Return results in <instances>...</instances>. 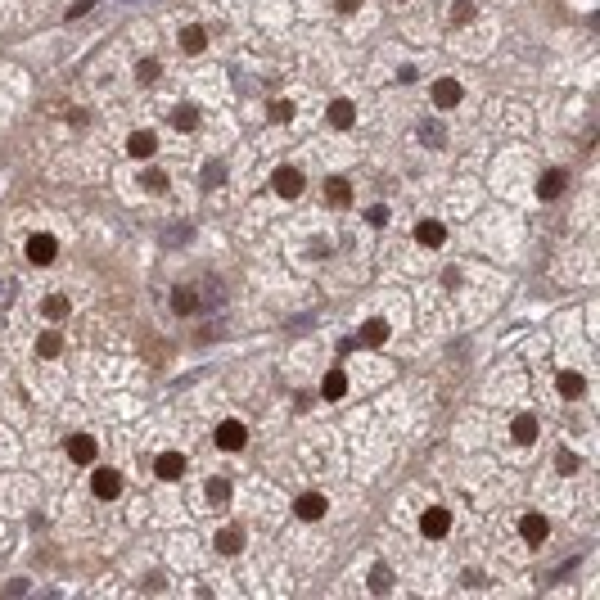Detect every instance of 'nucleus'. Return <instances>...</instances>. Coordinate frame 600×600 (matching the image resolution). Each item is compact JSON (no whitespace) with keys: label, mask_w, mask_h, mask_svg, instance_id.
I'll return each instance as SVG.
<instances>
[{"label":"nucleus","mask_w":600,"mask_h":600,"mask_svg":"<svg viewBox=\"0 0 600 600\" xmlns=\"http://www.w3.org/2000/svg\"><path fill=\"white\" fill-rule=\"evenodd\" d=\"M91 492L100 497V501H113V497L122 492V474L108 470V465H95V474H91Z\"/></svg>","instance_id":"nucleus-1"},{"label":"nucleus","mask_w":600,"mask_h":600,"mask_svg":"<svg viewBox=\"0 0 600 600\" xmlns=\"http://www.w3.org/2000/svg\"><path fill=\"white\" fill-rule=\"evenodd\" d=\"M302 190H307V176L298 167H276V194L280 199H298Z\"/></svg>","instance_id":"nucleus-2"},{"label":"nucleus","mask_w":600,"mask_h":600,"mask_svg":"<svg viewBox=\"0 0 600 600\" xmlns=\"http://www.w3.org/2000/svg\"><path fill=\"white\" fill-rule=\"evenodd\" d=\"M55 257H59V239L55 235H32L28 239V262L32 266H50Z\"/></svg>","instance_id":"nucleus-3"},{"label":"nucleus","mask_w":600,"mask_h":600,"mask_svg":"<svg viewBox=\"0 0 600 600\" xmlns=\"http://www.w3.org/2000/svg\"><path fill=\"white\" fill-rule=\"evenodd\" d=\"M244 443H249V429H244L239 420H222V424H217V447H222V451H239Z\"/></svg>","instance_id":"nucleus-4"},{"label":"nucleus","mask_w":600,"mask_h":600,"mask_svg":"<svg viewBox=\"0 0 600 600\" xmlns=\"http://www.w3.org/2000/svg\"><path fill=\"white\" fill-rule=\"evenodd\" d=\"M447 528H451V514H447L443 506H429V510L420 514V533L434 537V542H438V537H447Z\"/></svg>","instance_id":"nucleus-5"},{"label":"nucleus","mask_w":600,"mask_h":600,"mask_svg":"<svg viewBox=\"0 0 600 600\" xmlns=\"http://www.w3.org/2000/svg\"><path fill=\"white\" fill-rule=\"evenodd\" d=\"M68 456L77 460V465H95L100 447H95V438H91V434H72V438H68Z\"/></svg>","instance_id":"nucleus-6"},{"label":"nucleus","mask_w":600,"mask_h":600,"mask_svg":"<svg viewBox=\"0 0 600 600\" xmlns=\"http://www.w3.org/2000/svg\"><path fill=\"white\" fill-rule=\"evenodd\" d=\"M171 307H176L181 316H194V312H203V289H171Z\"/></svg>","instance_id":"nucleus-7"},{"label":"nucleus","mask_w":600,"mask_h":600,"mask_svg":"<svg viewBox=\"0 0 600 600\" xmlns=\"http://www.w3.org/2000/svg\"><path fill=\"white\" fill-rule=\"evenodd\" d=\"M388 334H393V329H388V321H384V316H370V321L361 325V339H357V343H366V348H384V343H388Z\"/></svg>","instance_id":"nucleus-8"},{"label":"nucleus","mask_w":600,"mask_h":600,"mask_svg":"<svg viewBox=\"0 0 600 600\" xmlns=\"http://www.w3.org/2000/svg\"><path fill=\"white\" fill-rule=\"evenodd\" d=\"M460 100H465V86H460V81L443 77V81L434 86V104H438V108H456Z\"/></svg>","instance_id":"nucleus-9"},{"label":"nucleus","mask_w":600,"mask_h":600,"mask_svg":"<svg viewBox=\"0 0 600 600\" xmlns=\"http://www.w3.org/2000/svg\"><path fill=\"white\" fill-rule=\"evenodd\" d=\"M293 514H298V519H307V523L321 519V514H325V497H321V492H302L298 501H293Z\"/></svg>","instance_id":"nucleus-10"},{"label":"nucleus","mask_w":600,"mask_h":600,"mask_svg":"<svg viewBox=\"0 0 600 600\" xmlns=\"http://www.w3.org/2000/svg\"><path fill=\"white\" fill-rule=\"evenodd\" d=\"M154 474L158 479H181V474H186V456H181V451H163V456L154 460Z\"/></svg>","instance_id":"nucleus-11"},{"label":"nucleus","mask_w":600,"mask_h":600,"mask_svg":"<svg viewBox=\"0 0 600 600\" xmlns=\"http://www.w3.org/2000/svg\"><path fill=\"white\" fill-rule=\"evenodd\" d=\"M325 203H329V208H348V203H352L348 176H329V181H325Z\"/></svg>","instance_id":"nucleus-12"},{"label":"nucleus","mask_w":600,"mask_h":600,"mask_svg":"<svg viewBox=\"0 0 600 600\" xmlns=\"http://www.w3.org/2000/svg\"><path fill=\"white\" fill-rule=\"evenodd\" d=\"M519 537L528 546H542L546 542V519H542V514H523V519H519Z\"/></svg>","instance_id":"nucleus-13"},{"label":"nucleus","mask_w":600,"mask_h":600,"mask_svg":"<svg viewBox=\"0 0 600 600\" xmlns=\"http://www.w3.org/2000/svg\"><path fill=\"white\" fill-rule=\"evenodd\" d=\"M415 239H420L424 249H443L447 226H443V222H420V226H415Z\"/></svg>","instance_id":"nucleus-14"},{"label":"nucleus","mask_w":600,"mask_h":600,"mask_svg":"<svg viewBox=\"0 0 600 600\" xmlns=\"http://www.w3.org/2000/svg\"><path fill=\"white\" fill-rule=\"evenodd\" d=\"M352 122H357V108H352V100H334V104H329V127L348 131Z\"/></svg>","instance_id":"nucleus-15"},{"label":"nucleus","mask_w":600,"mask_h":600,"mask_svg":"<svg viewBox=\"0 0 600 600\" xmlns=\"http://www.w3.org/2000/svg\"><path fill=\"white\" fill-rule=\"evenodd\" d=\"M154 149H158V136H154V131H136V136L127 140V154H131V158H149Z\"/></svg>","instance_id":"nucleus-16"},{"label":"nucleus","mask_w":600,"mask_h":600,"mask_svg":"<svg viewBox=\"0 0 600 600\" xmlns=\"http://www.w3.org/2000/svg\"><path fill=\"white\" fill-rule=\"evenodd\" d=\"M203 45H208V32L199 28V23H190V28H181V50H186V55H199Z\"/></svg>","instance_id":"nucleus-17"},{"label":"nucleus","mask_w":600,"mask_h":600,"mask_svg":"<svg viewBox=\"0 0 600 600\" xmlns=\"http://www.w3.org/2000/svg\"><path fill=\"white\" fill-rule=\"evenodd\" d=\"M555 388H560V397H582V375L578 370H560V379H555Z\"/></svg>","instance_id":"nucleus-18"},{"label":"nucleus","mask_w":600,"mask_h":600,"mask_svg":"<svg viewBox=\"0 0 600 600\" xmlns=\"http://www.w3.org/2000/svg\"><path fill=\"white\" fill-rule=\"evenodd\" d=\"M560 190H565V167H550L542 176V186H537V194H542V199H555Z\"/></svg>","instance_id":"nucleus-19"},{"label":"nucleus","mask_w":600,"mask_h":600,"mask_svg":"<svg viewBox=\"0 0 600 600\" xmlns=\"http://www.w3.org/2000/svg\"><path fill=\"white\" fill-rule=\"evenodd\" d=\"M217 550H222V555L244 550V528H222V533H217Z\"/></svg>","instance_id":"nucleus-20"},{"label":"nucleus","mask_w":600,"mask_h":600,"mask_svg":"<svg viewBox=\"0 0 600 600\" xmlns=\"http://www.w3.org/2000/svg\"><path fill=\"white\" fill-rule=\"evenodd\" d=\"M68 312H72V307H68V298H64V293H50V298L41 302V316H45V321H64Z\"/></svg>","instance_id":"nucleus-21"},{"label":"nucleus","mask_w":600,"mask_h":600,"mask_svg":"<svg viewBox=\"0 0 600 600\" xmlns=\"http://www.w3.org/2000/svg\"><path fill=\"white\" fill-rule=\"evenodd\" d=\"M510 434H514V443H533V438H537V420H533V415H514Z\"/></svg>","instance_id":"nucleus-22"},{"label":"nucleus","mask_w":600,"mask_h":600,"mask_svg":"<svg viewBox=\"0 0 600 600\" xmlns=\"http://www.w3.org/2000/svg\"><path fill=\"white\" fill-rule=\"evenodd\" d=\"M171 127H176V131H194V127H199V113H194L190 104L171 108Z\"/></svg>","instance_id":"nucleus-23"},{"label":"nucleus","mask_w":600,"mask_h":600,"mask_svg":"<svg viewBox=\"0 0 600 600\" xmlns=\"http://www.w3.org/2000/svg\"><path fill=\"white\" fill-rule=\"evenodd\" d=\"M321 393H325L329 402H339L343 393H348V379H343V370H329V375H325V388H321Z\"/></svg>","instance_id":"nucleus-24"},{"label":"nucleus","mask_w":600,"mask_h":600,"mask_svg":"<svg viewBox=\"0 0 600 600\" xmlns=\"http://www.w3.org/2000/svg\"><path fill=\"white\" fill-rule=\"evenodd\" d=\"M36 352H41V357H59V352H64V339H59L55 329H50V334L36 339Z\"/></svg>","instance_id":"nucleus-25"},{"label":"nucleus","mask_w":600,"mask_h":600,"mask_svg":"<svg viewBox=\"0 0 600 600\" xmlns=\"http://www.w3.org/2000/svg\"><path fill=\"white\" fill-rule=\"evenodd\" d=\"M555 470H560V474H578V451H565V447H560V451H555Z\"/></svg>","instance_id":"nucleus-26"},{"label":"nucleus","mask_w":600,"mask_h":600,"mask_svg":"<svg viewBox=\"0 0 600 600\" xmlns=\"http://www.w3.org/2000/svg\"><path fill=\"white\" fill-rule=\"evenodd\" d=\"M140 181H145V190H154V194H158V190H167V171H158V167H149Z\"/></svg>","instance_id":"nucleus-27"},{"label":"nucleus","mask_w":600,"mask_h":600,"mask_svg":"<svg viewBox=\"0 0 600 600\" xmlns=\"http://www.w3.org/2000/svg\"><path fill=\"white\" fill-rule=\"evenodd\" d=\"M388 587H393V573H388L384 565L370 569V591H388Z\"/></svg>","instance_id":"nucleus-28"},{"label":"nucleus","mask_w":600,"mask_h":600,"mask_svg":"<svg viewBox=\"0 0 600 600\" xmlns=\"http://www.w3.org/2000/svg\"><path fill=\"white\" fill-rule=\"evenodd\" d=\"M226 497H230V483H226V479H208V501H217V506H222Z\"/></svg>","instance_id":"nucleus-29"},{"label":"nucleus","mask_w":600,"mask_h":600,"mask_svg":"<svg viewBox=\"0 0 600 600\" xmlns=\"http://www.w3.org/2000/svg\"><path fill=\"white\" fill-rule=\"evenodd\" d=\"M420 136H424V145L443 149V127H438V122H424V127H420Z\"/></svg>","instance_id":"nucleus-30"},{"label":"nucleus","mask_w":600,"mask_h":600,"mask_svg":"<svg viewBox=\"0 0 600 600\" xmlns=\"http://www.w3.org/2000/svg\"><path fill=\"white\" fill-rule=\"evenodd\" d=\"M474 18V5L470 0H456V5H451V23H470Z\"/></svg>","instance_id":"nucleus-31"},{"label":"nucleus","mask_w":600,"mask_h":600,"mask_svg":"<svg viewBox=\"0 0 600 600\" xmlns=\"http://www.w3.org/2000/svg\"><path fill=\"white\" fill-rule=\"evenodd\" d=\"M158 72H163V68H158V59H145V64L136 68V77L140 81H158Z\"/></svg>","instance_id":"nucleus-32"},{"label":"nucleus","mask_w":600,"mask_h":600,"mask_svg":"<svg viewBox=\"0 0 600 600\" xmlns=\"http://www.w3.org/2000/svg\"><path fill=\"white\" fill-rule=\"evenodd\" d=\"M271 118H276V122H289V118H293V104H289V100L271 104Z\"/></svg>","instance_id":"nucleus-33"},{"label":"nucleus","mask_w":600,"mask_h":600,"mask_svg":"<svg viewBox=\"0 0 600 600\" xmlns=\"http://www.w3.org/2000/svg\"><path fill=\"white\" fill-rule=\"evenodd\" d=\"M91 5H95V0H72V9H68V18H81V14H86V9H91Z\"/></svg>","instance_id":"nucleus-34"},{"label":"nucleus","mask_w":600,"mask_h":600,"mask_svg":"<svg viewBox=\"0 0 600 600\" xmlns=\"http://www.w3.org/2000/svg\"><path fill=\"white\" fill-rule=\"evenodd\" d=\"M334 5H339V9H348V14H352V9H357L361 0H334Z\"/></svg>","instance_id":"nucleus-35"}]
</instances>
